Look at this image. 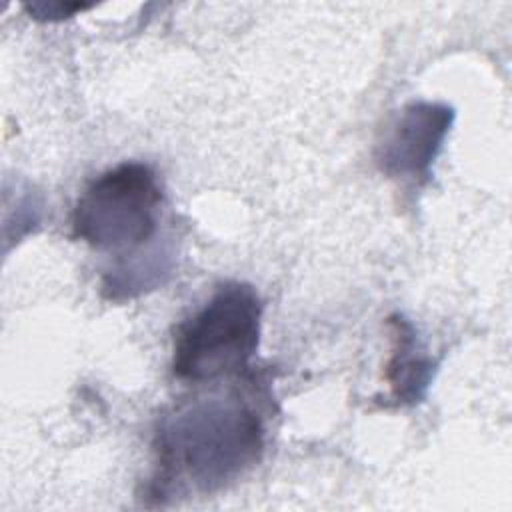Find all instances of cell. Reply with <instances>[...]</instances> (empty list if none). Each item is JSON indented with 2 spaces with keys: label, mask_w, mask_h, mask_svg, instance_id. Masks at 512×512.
I'll use <instances>...</instances> for the list:
<instances>
[{
  "label": "cell",
  "mask_w": 512,
  "mask_h": 512,
  "mask_svg": "<svg viewBox=\"0 0 512 512\" xmlns=\"http://www.w3.org/2000/svg\"><path fill=\"white\" fill-rule=\"evenodd\" d=\"M454 116V108L442 102L404 106L376 148L378 168L390 178L428 180Z\"/></svg>",
  "instance_id": "obj_4"
},
{
  "label": "cell",
  "mask_w": 512,
  "mask_h": 512,
  "mask_svg": "<svg viewBox=\"0 0 512 512\" xmlns=\"http://www.w3.org/2000/svg\"><path fill=\"white\" fill-rule=\"evenodd\" d=\"M262 418L238 398H204L176 408L154 436L156 470L150 490L158 498L176 492L212 494L262 456Z\"/></svg>",
  "instance_id": "obj_1"
},
{
  "label": "cell",
  "mask_w": 512,
  "mask_h": 512,
  "mask_svg": "<svg viewBox=\"0 0 512 512\" xmlns=\"http://www.w3.org/2000/svg\"><path fill=\"white\" fill-rule=\"evenodd\" d=\"M388 326L392 332V352L384 376L390 386V400L398 406H412L424 398L436 364L422 352L410 320L394 314L388 318Z\"/></svg>",
  "instance_id": "obj_5"
},
{
  "label": "cell",
  "mask_w": 512,
  "mask_h": 512,
  "mask_svg": "<svg viewBox=\"0 0 512 512\" xmlns=\"http://www.w3.org/2000/svg\"><path fill=\"white\" fill-rule=\"evenodd\" d=\"M162 188L152 166L120 162L96 176L72 210V236L96 250L132 252L158 228Z\"/></svg>",
  "instance_id": "obj_3"
},
{
  "label": "cell",
  "mask_w": 512,
  "mask_h": 512,
  "mask_svg": "<svg viewBox=\"0 0 512 512\" xmlns=\"http://www.w3.org/2000/svg\"><path fill=\"white\" fill-rule=\"evenodd\" d=\"M24 8L28 10L30 18L34 20H42V22H56V20H64L70 18L76 12L88 10L90 4H82V2H62V0H36V2H28L24 4Z\"/></svg>",
  "instance_id": "obj_6"
},
{
  "label": "cell",
  "mask_w": 512,
  "mask_h": 512,
  "mask_svg": "<svg viewBox=\"0 0 512 512\" xmlns=\"http://www.w3.org/2000/svg\"><path fill=\"white\" fill-rule=\"evenodd\" d=\"M262 300L254 286L228 280L174 332L172 374L204 384L248 370L260 344Z\"/></svg>",
  "instance_id": "obj_2"
}]
</instances>
